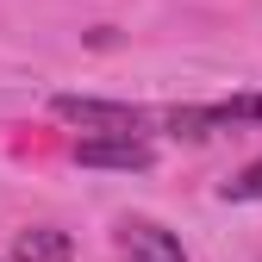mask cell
I'll list each match as a JSON object with an SVG mask.
<instances>
[{
  "mask_svg": "<svg viewBox=\"0 0 262 262\" xmlns=\"http://www.w3.org/2000/svg\"><path fill=\"white\" fill-rule=\"evenodd\" d=\"M50 113L94 131V138H144V125H150V113L125 106V100H88V94H56Z\"/></svg>",
  "mask_w": 262,
  "mask_h": 262,
  "instance_id": "cell-1",
  "label": "cell"
},
{
  "mask_svg": "<svg viewBox=\"0 0 262 262\" xmlns=\"http://www.w3.org/2000/svg\"><path fill=\"white\" fill-rule=\"evenodd\" d=\"M75 162H81V169H150L156 150L144 138H81Z\"/></svg>",
  "mask_w": 262,
  "mask_h": 262,
  "instance_id": "cell-2",
  "label": "cell"
},
{
  "mask_svg": "<svg viewBox=\"0 0 262 262\" xmlns=\"http://www.w3.org/2000/svg\"><path fill=\"white\" fill-rule=\"evenodd\" d=\"M119 250H125V262H187V250L150 219H125L119 225Z\"/></svg>",
  "mask_w": 262,
  "mask_h": 262,
  "instance_id": "cell-3",
  "label": "cell"
},
{
  "mask_svg": "<svg viewBox=\"0 0 262 262\" xmlns=\"http://www.w3.org/2000/svg\"><path fill=\"white\" fill-rule=\"evenodd\" d=\"M69 231H56V225H31V231L13 237V262H69Z\"/></svg>",
  "mask_w": 262,
  "mask_h": 262,
  "instance_id": "cell-4",
  "label": "cell"
},
{
  "mask_svg": "<svg viewBox=\"0 0 262 262\" xmlns=\"http://www.w3.org/2000/svg\"><path fill=\"white\" fill-rule=\"evenodd\" d=\"M225 200H262V162H250V169H237L231 181L219 187Z\"/></svg>",
  "mask_w": 262,
  "mask_h": 262,
  "instance_id": "cell-5",
  "label": "cell"
}]
</instances>
